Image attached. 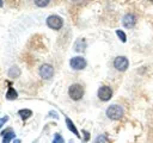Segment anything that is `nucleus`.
<instances>
[{
    "label": "nucleus",
    "instance_id": "aec40b11",
    "mask_svg": "<svg viewBox=\"0 0 153 143\" xmlns=\"http://www.w3.org/2000/svg\"><path fill=\"white\" fill-rule=\"evenodd\" d=\"M82 133H84V138H85V141H88L90 139V133L87 132V131H82Z\"/></svg>",
    "mask_w": 153,
    "mask_h": 143
},
{
    "label": "nucleus",
    "instance_id": "6e6552de",
    "mask_svg": "<svg viewBox=\"0 0 153 143\" xmlns=\"http://www.w3.org/2000/svg\"><path fill=\"white\" fill-rule=\"evenodd\" d=\"M122 24H123V26L127 27V29H133V27L135 26V24H136V18H135V15L131 14V13L126 14V15L123 17V19H122Z\"/></svg>",
    "mask_w": 153,
    "mask_h": 143
},
{
    "label": "nucleus",
    "instance_id": "9d476101",
    "mask_svg": "<svg viewBox=\"0 0 153 143\" xmlns=\"http://www.w3.org/2000/svg\"><path fill=\"white\" fill-rule=\"evenodd\" d=\"M85 48H86V42H85L84 38H79L74 44V50L75 51H84Z\"/></svg>",
    "mask_w": 153,
    "mask_h": 143
},
{
    "label": "nucleus",
    "instance_id": "7ed1b4c3",
    "mask_svg": "<svg viewBox=\"0 0 153 143\" xmlns=\"http://www.w3.org/2000/svg\"><path fill=\"white\" fill-rule=\"evenodd\" d=\"M47 25L53 30H60L63 25V21L59 15H49L47 19Z\"/></svg>",
    "mask_w": 153,
    "mask_h": 143
},
{
    "label": "nucleus",
    "instance_id": "20e7f679",
    "mask_svg": "<svg viewBox=\"0 0 153 143\" xmlns=\"http://www.w3.org/2000/svg\"><path fill=\"white\" fill-rule=\"evenodd\" d=\"M69 64L73 69L75 70H81L86 67V61L84 57H80V56H76V57H73L71 61H69Z\"/></svg>",
    "mask_w": 153,
    "mask_h": 143
},
{
    "label": "nucleus",
    "instance_id": "4468645a",
    "mask_svg": "<svg viewBox=\"0 0 153 143\" xmlns=\"http://www.w3.org/2000/svg\"><path fill=\"white\" fill-rule=\"evenodd\" d=\"M19 74H20V70H19V68L18 67H12L10 70H8V75L11 76V77H17V76H19Z\"/></svg>",
    "mask_w": 153,
    "mask_h": 143
},
{
    "label": "nucleus",
    "instance_id": "ddd939ff",
    "mask_svg": "<svg viewBox=\"0 0 153 143\" xmlns=\"http://www.w3.org/2000/svg\"><path fill=\"white\" fill-rule=\"evenodd\" d=\"M17 97H18V93L16 92V89H14L13 87H10L8 91H7L6 98H7L8 100H14V99H17Z\"/></svg>",
    "mask_w": 153,
    "mask_h": 143
},
{
    "label": "nucleus",
    "instance_id": "dca6fc26",
    "mask_svg": "<svg viewBox=\"0 0 153 143\" xmlns=\"http://www.w3.org/2000/svg\"><path fill=\"white\" fill-rule=\"evenodd\" d=\"M50 0H35V4L38 6V7H45L48 4H49Z\"/></svg>",
    "mask_w": 153,
    "mask_h": 143
},
{
    "label": "nucleus",
    "instance_id": "1a4fd4ad",
    "mask_svg": "<svg viewBox=\"0 0 153 143\" xmlns=\"http://www.w3.org/2000/svg\"><path fill=\"white\" fill-rule=\"evenodd\" d=\"M1 136H4V139H2V143H10L12 139H13V137H14V132H13V130L12 129H6V130H4L2 132H1Z\"/></svg>",
    "mask_w": 153,
    "mask_h": 143
},
{
    "label": "nucleus",
    "instance_id": "6ab92c4d",
    "mask_svg": "<svg viewBox=\"0 0 153 143\" xmlns=\"http://www.w3.org/2000/svg\"><path fill=\"white\" fill-rule=\"evenodd\" d=\"M7 120H8V117H7V116H6V117L0 118V128H1V126H2V125H4V124L7 122Z\"/></svg>",
    "mask_w": 153,
    "mask_h": 143
},
{
    "label": "nucleus",
    "instance_id": "f8f14e48",
    "mask_svg": "<svg viewBox=\"0 0 153 143\" xmlns=\"http://www.w3.org/2000/svg\"><path fill=\"white\" fill-rule=\"evenodd\" d=\"M18 114L20 116V118H22L23 120H26L29 117H31L32 111H31V110H27V108H24V110H19V111H18Z\"/></svg>",
    "mask_w": 153,
    "mask_h": 143
},
{
    "label": "nucleus",
    "instance_id": "0eeeda50",
    "mask_svg": "<svg viewBox=\"0 0 153 143\" xmlns=\"http://www.w3.org/2000/svg\"><path fill=\"white\" fill-rule=\"evenodd\" d=\"M112 95V91L110 87L108 86H102L99 89H98V98L103 101H108Z\"/></svg>",
    "mask_w": 153,
    "mask_h": 143
},
{
    "label": "nucleus",
    "instance_id": "5701e85b",
    "mask_svg": "<svg viewBox=\"0 0 153 143\" xmlns=\"http://www.w3.org/2000/svg\"><path fill=\"white\" fill-rule=\"evenodd\" d=\"M149 1H153V0H149Z\"/></svg>",
    "mask_w": 153,
    "mask_h": 143
},
{
    "label": "nucleus",
    "instance_id": "4be33fe9",
    "mask_svg": "<svg viewBox=\"0 0 153 143\" xmlns=\"http://www.w3.org/2000/svg\"><path fill=\"white\" fill-rule=\"evenodd\" d=\"M4 6V2H2V0H0V7H2Z\"/></svg>",
    "mask_w": 153,
    "mask_h": 143
},
{
    "label": "nucleus",
    "instance_id": "f03ea898",
    "mask_svg": "<svg viewBox=\"0 0 153 143\" xmlns=\"http://www.w3.org/2000/svg\"><path fill=\"white\" fill-rule=\"evenodd\" d=\"M68 94H69L71 99H73V100H79V99H81L82 95H84V88H82V86L79 85V83H73V85L69 87V89H68Z\"/></svg>",
    "mask_w": 153,
    "mask_h": 143
},
{
    "label": "nucleus",
    "instance_id": "39448f33",
    "mask_svg": "<svg viewBox=\"0 0 153 143\" xmlns=\"http://www.w3.org/2000/svg\"><path fill=\"white\" fill-rule=\"evenodd\" d=\"M128 66H129V62L124 56H118L114 61V67L120 72H124L128 68Z\"/></svg>",
    "mask_w": 153,
    "mask_h": 143
},
{
    "label": "nucleus",
    "instance_id": "f3484780",
    "mask_svg": "<svg viewBox=\"0 0 153 143\" xmlns=\"http://www.w3.org/2000/svg\"><path fill=\"white\" fill-rule=\"evenodd\" d=\"M116 35L118 36V38H120V39H121L123 43L127 41V36H126V33H124L123 31H121V30H117V31H116Z\"/></svg>",
    "mask_w": 153,
    "mask_h": 143
},
{
    "label": "nucleus",
    "instance_id": "9b49d317",
    "mask_svg": "<svg viewBox=\"0 0 153 143\" xmlns=\"http://www.w3.org/2000/svg\"><path fill=\"white\" fill-rule=\"evenodd\" d=\"M66 124H67V128H68L76 137H80V135H79V132H78V130H76V128H75V125L73 124V122H72L69 118H66Z\"/></svg>",
    "mask_w": 153,
    "mask_h": 143
},
{
    "label": "nucleus",
    "instance_id": "423d86ee",
    "mask_svg": "<svg viewBox=\"0 0 153 143\" xmlns=\"http://www.w3.org/2000/svg\"><path fill=\"white\" fill-rule=\"evenodd\" d=\"M39 75H41L43 79L49 80V79H51L53 75H54V68H53L50 64H43V66H41V68H39Z\"/></svg>",
    "mask_w": 153,
    "mask_h": 143
},
{
    "label": "nucleus",
    "instance_id": "f257e3e1",
    "mask_svg": "<svg viewBox=\"0 0 153 143\" xmlns=\"http://www.w3.org/2000/svg\"><path fill=\"white\" fill-rule=\"evenodd\" d=\"M106 116L110 119H112V120H117V119L122 118V116H123V108L120 105H111L106 110Z\"/></svg>",
    "mask_w": 153,
    "mask_h": 143
},
{
    "label": "nucleus",
    "instance_id": "412c9836",
    "mask_svg": "<svg viewBox=\"0 0 153 143\" xmlns=\"http://www.w3.org/2000/svg\"><path fill=\"white\" fill-rule=\"evenodd\" d=\"M13 143H20V139H16Z\"/></svg>",
    "mask_w": 153,
    "mask_h": 143
},
{
    "label": "nucleus",
    "instance_id": "a211bd4d",
    "mask_svg": "<svg viewBox=\"0 0 153 143\" xmlns=\"http://www.w3.org/2000/svg\"><path fill=\"white\" fill-rule=\"evenodd\" d=\"M53 143H65V139L62 138V136H61L60 133H56V135H55V137H54Z\"/></svg>",
    "mask_w": 153,
    "mask_h": 143
},
{
    "label": "nucleus",
    "instance_id": "2eb2a0df",
    "mask_svg": "<svg viewBox=\"0 0 153 143\" xmlns=\"http://www.w3.org/2000/svg\"><path fill=\"white\" fill-rule=\"evenodd\" d=\"M94 143H110L108 137L105 135H99L97 138H96V142Z\"/></svg>",
    "mask_w": 153,
    "mask_h": 143
}]
</instances>
